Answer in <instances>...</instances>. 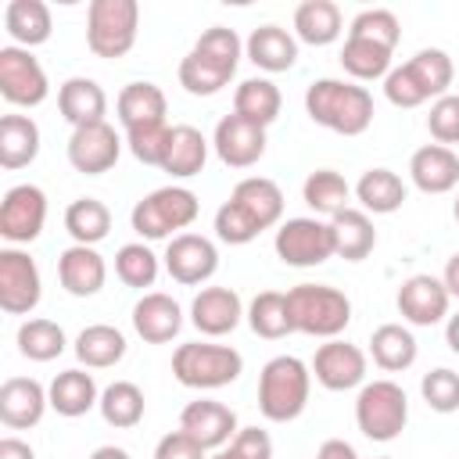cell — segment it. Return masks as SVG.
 Instances as JSON below:
<instances>
[{
	"mask_svg": "<svg viewBox=\"0 0 459 459\" xmlns=\"http://www.w3.org/2000/svg\"><path fill=\"white\" fill-rule=\"evenodd\" d=\"M283 215V190L265 176H247L215 212V237L222 244H251Z\"/></svg>",
	"mask_w": 459,
	"mask_h": 459,
	"instance_id": "obj_1",
	"label": "cell"
},
{
	"mask_svg": "<svg viewBox=\"0 0 459 459\" xmlns=\"http://www.w3.org/2000/svg\"><path fill=\"white\" fill-rule=\"evenodd\" d=\"M240 54H244V43L233 29H226V25L204 29L197 36V43L190 47V54L179 61V86L194 97L219 93L233 79Z\"/></svg>",
	"mask_w": 459,
	"mask_h": 459,
	"instance_id": "obj_2",
	"label": "cell"
},
{
	"mask_svg": "<svg viewBox=\"0 0 459 459\" xmlns=\"http://www.w3.org/2000/svg\"><path fill=\"white\" fill-rule=\"evenodd\" d=\"M305 111L316 126L341 133V136H362L373 122V93L359 82L344 79H316L305 90Z\"/></svg>",
	"mask_w": 459,
	"mask_h": 459,
	"instance_id": "obj_3",
	"label": "cell"
},
{
	"mask_svg": "<svg viewBox=\"0 0 459 459\" xmlns=\"http://www.w3.org/2000/svg\"><path fill=\"white\" fill-rule=\"evenodd\" d=\"M312 373L298 355H276L262 366L258 377V409L273 423H290L308 405Z\"/></svg>",
	"mask_w": 459,
	"mask_h": 459,
	"instance_id": "obj_4",
	"label": "cell"
},
{
	"mask_svg": "<svg viewBox=\"0 0 459 459\" xmlns=\"http://www.w3.org/2000/svg\"><path fill=\"white\" fill-rule=\"evenodd\" d=\"M287 308H290V326L308 337H326L333 341L344 333L351 323V301L344 290L330 283H298L287 290Z\"/></svg>",
	"mask_w": 459,
	"mask_h": 459,
	"instance_id": "obj_5",
	"label": "cell"
},
{
	"mask_svg": "<svg viewBox=\"0 0 459 459\" xmlns=\"http://www.w3.org/2000/svg\"><path fill=\"white\" fill-rule=\"evenodd\" d=\"M201 204H197V194L186 190V186H158L151 190L143 201L133 204V230L143 237V240H172L179 237V230H186L194 219H197Z\"/></svg>",
	"mask_w": 459,
	"mask_h": 459,
	"instance_id": "obj_6",
	"label": "cell"
},
{
	"mask_svg": "<svg viewBox=\"0 0 459 459\" xmlns=\"http://www.w3.org/2000/svg\"><path fill=\"white\" fill-rule=\"evenodd\" d=\"M244 369V355L230 344H179L172 351V373L183 387H197V391H215L226 387L240 377Z\"/></svg>",
	"mask_w": 459,
	"mask_h": 459,
	"instance_id": "obj_7",
	"label": "cell"
},
{
	"mask_svg": "<svg viewBox=\"0 0 459 459\" xmlns=\"http://www.w3.org/2000/svg\"><path fill=\"white\" fill-rule=\"evenodd\" d=\"M140 4L136 0H93L86 11V47L97 57H126L136 43Z\"/></svg>",
	"mask_w": 459,
	"mask_h": 459,
	"instance_id": "obj_8",
	"label": "cell"
},
{
	"mask_svg": "<svg viewBox=\"0 0 459 459\" xmlns=\"http://www.w3.org/2000/svg\"><path fill=\"white\" fill-rule=\"evenodd\" d=\"M355 423L369 441H394L409 423V398L394 380L362 384L355 398Z\"/></svg>",
	"mask_w": 459,
	"mask_h": 459,
	"instance_id": "obj_9",
	"label": "cell"
},
{
	"mask_svg": "<svg viewBox=\"0 0 459 459\" xmlns=\"http://www.w3.org/2000/svg\"><path fill=\"white\" fill-rule=\"evenodd\" d=\"M276 255L287 265L308 269V265H323L326 258H333V230L323 219H287L276 230Z\"/></svg>",
	"mask_w": 459,
	"mask_h": 459,
	"instance_id": "obj_10",
	"label": "cell"
},
{
	"mask_svg": "<svg viewBox=\"0 0 459 459\" xmlns=\"http://www.w3.org/2000/svg\"><path fill=\"white\" fill-rule=\"evenodd\" d=\"M0 93L14 108H36L47 100V72L25 47H0Z\"/></svg>",
	"mask_w": 459,
	"mask_h": 459,
	"instance_id": "obj_11",
	"label": "cell"
},
{
	"mask_svg": "<svg viewBox=\"0 0 459 459\" xmlns=\"http://www.w3.org/2000/svg\"><path fill=\"white\" fill-rule=\"evenodd\" d=\"M47 222V194L36 183H18L0 201V237L7 244H32Z\"/></svg>",
	"mask_w": 459,
	"mask_h": 459,
	"instance_id": "obj_12",
	"label": "cell"
},
{
	"mask_svg": "<svg viewBox=\"0 0 459 459\" xmlns=\"http://www.w3.org/2000/svg\"><path fill=\"white\" fill-rule=\"evenodd\" d=\"M39 294H43V280L32 255L18 247H4L0 251V308L11 316H25L39 305Z\"/></svg>",
	"mask_w": 459,
	"mask_h": 459,
	"instance_id": "obj_13",
	"label": "cell"
},
{
	"mask_svg": "<svg viewBox=\"0 0 459 459\" xmlns=\"http://www.w3.org/2000/svg\"><path fill=\"white\" fill-rule=\"evenodd\" d=\"M118 151H122V140H118L115 126H108V122L79 126L68 136V161L82 176H100V172L115 169Z\"/></svg>",
	"mask_w": 459,
	"mask_h": 459,
	"instance_id": "obj_14",
	"label": "cell"
},
{
	"mask_svg": "<svg viewBox=\"0 0 459 459\" xmlns=\"http://www.w3.org/2000/svg\"><path fill=\"white\" fill-rule=\"evenodd\" d=\"M165 269L176 283H186V287H197L204 280L215 276L219 269V251L208 237L201 233H179L169 240L165 247Z\"/></svg>",
	"mask_w": 459,
	"mask_h": 459,
	"instance_id": "obj_15",
	"label": "cell"
},
{
	"mask_svg": "<svg viewBox=\"0 0 459 459\" xmlns=\"http://www.w3.org/2000/svg\"><path fill=\"white\" fill-rule=\"evenodd\" d=\"M179 430L190 434L208 452V448H226V441H233L240 427H237V412L230 405L212 402V398H197V402L183 405Z\"/></svg>",
	"mask_w": 459,
	"mask_h": 459,
	"instance_id": "obj_16",
	"label": "cell"
},
{
	"mask_svg": "<svg viewBox=\"0 0 459 459\" xmlns=\"http://www.w3.org/2000/svg\"><path fill=\"white\" fill-rule=\"evenodd\" d=\"M312 373L326 391H351L366 380V351L348 341H326L316 348Z\"/></svg>",
	"mask_w": 459,
	"mask_h": 459,
	"instance_id": "obj_17",
	"label": "cell"
},
{
	"mask_svg": "<svg viewBox=\"0 0 459 459\" xmlns=\"http://www.w3.org/2000/svg\"><path fill=\"white\" fill-rule=\"evenodd\" d=\"M448 305H452L448 287L437 276H430V273H416V276H409L398 287V312L412 326H434V323H441L448 316Z\"/></svg>",
	"mask_w": 459,
	"mask_h": 459,
	"instance_id": "obj_18",
	"label": "cell"
},
{
	"mask_svg": "<svg viewBox=\"0 0 459 459\" xmlns=\"http://www.w3.org/2000/svg\"><path fill=\"white\" fill-rule=\"evenodd\" d=\"M212 147H215V154H219L222 165H230V169H251L265 154V129L255 126V122H247V118H240V115H226L215 126Z\"/></svg>",
	"mask_w": 459,
	"mask_h": 459,
	"instance_id": "obj_19",
	"label": "cell"
},
{
	"mask_svg": "<svg viewBox=\"0 0 459 459\" xmlns=\"http://www.w3.org/2000/svg\"><path fill=\"white\" fill-rule=\"evenodd\" d=\"M50 394L32 377H7L0 384V423L11 430H29L43 420Z\"/></svg>",
	"mask_w": 459,
	"mask_h": 459,
	"instance_id": "obj_20",
	"label": "cell"
},
{
	"mask_svg": "<svg viewBox=\"0 0 459 459\" xmlns=\"http://www.w3.org/2000/svg\"><path fill=\"white\" fill-rule=\"evenodd\" d=\"M244 316V305H240V294L230 290V287H204L194 305H190V323L204 333V337H222L230 330H237Z\"/></svg>",
	"mask_w": 459,
	"mask_h": 459,
	"instance_id": "obj_21",
	"label": "cell"
},
{
	"mask_svg": "<svg viewBox=\"0 0 459 459\" xmlns=\"http://www.w3.org/2000/svg\"><path fill=\"white\" fill-rule=\"evenodd\" d=\"M183 326V308L176 298L151 290L133 305V330L147 341V344H169Z\"/></svg>",
	"mask_w": 459,
	"mask_h": 459,
	"instance_id": "obj_22",
	"label": "cell"
},
{
	"mask_svg": "<svg viewBox=\"0 0 459 459\" xmlns=\"http://www.w3.org/2000/svg\"><path fill=\"white\" fill-rule=\"evenodd\" d=\"M57 280L72 298H93L108 280V265L93 247L72 244L57 258Z\"/></svg>",
	"mask_w": 459,
	"mask_h": 459,
	"instance_id": "obj_23",
	"label": "cell"
},
{
	"mask_svg": "<svg viewBox=\"0 0 459 459\" xmlns=\"http://www.w3.org/2000/svg\"><path fill=\"white\" fill-rule=\"evenodd\" d=\"M409 176L423 194H448L459 186V154L441 143H427L409 158Z\"/></svg>",
	"mask_w": 459,
	"mask_h": 459,
	"instance_id": "obj_24",
	"label": "cell"
},
{
	"mask_svg": "<svg viewBox=\"0 0 459 459\" xmlns=\"http://www.w3.org/2000/svg\"><path fill=\"white\" fill-rule=\"evenodd\" d=\"M57 111H61V118H65L72 129L90 126V122H104V115H108V93H104L93 79L72 75V79L61 82V90H57Z\"/></svg>",
	"mask_w": 459,
	"mask_h": 459,
	"instance_id": "obj_25",
	"label": "cell"
},
{
	"mask_svg": "<svg viewBox=\"0 0 459 459\" xmlns=\"http://www.w3.org/2000/svg\"><path fill=\"white\" fill-rule=\"evenodd\" d=\"M330 230H333V255L344 258V262H362L373 247H377V230H373V219L369 212L362 208H344L330 219Z\"/></svg>",
	"mask_w": 459,
	"mask_h": 459,
	"instance_id": "obj_26",
	"label": "cell"
},
{
	"mask_svg": "<svg viewBox=\"0 0 459 459\" xmlns=\"http://www.w3.org/2000/svg\"><path fill=\"white\" fill-rule=\"evenodd\" d=\"M244 50H247V61L262 72H287L298 61V39L280 25H258L247 36Z\"/></svg>",
	"mask_w": 459,
	"mask_h": 459,
	"instance_id": "obj_27",
	"label": "cell"
},
{
	"mask_svg": "<svg viewBox=\"0 0 459 459\" xmlns=\"http://www.w3.org/2000/svg\"><path fill=\"white\" fill-rule=\"evenodd\" d=\"M204 161H208L204 133L194 129V126H172L169 147H165V158H161V172H169L176 179H190L204 169Z\"/></svg>",
	"mask_w": 459,
	"mask_h": 459,
	"instance_id": "obj_28",
	"label": "cell"
},
{
	"mask_svg": "<svg viewBox=\"0 0 459 459\" xmlns=\"http://www.w3.org/2000/svg\"><path fill=\"white\" fill-rule=\"evenodd\" d=\"M39 154V126L29 115H4L0 118V165L7 172L32 165Z\"/></svg>",
	"mask_w": 459,
	"mask_h": 459,
	"instance_id": "obj_29",
	"label": "cell"
},
{
	"mask_svg": "<svg viewBox=\"0 0 459 459\" xmlns=\"http://www.w3.org/2000/svg\"><path fill=\"white\" fill-rule=\"evenodd\" d=\"M47 394H50V409H54L57 416H68V420L90 412V409L100 402L97 384H93V377H90L86 369H65V373H57V377L50 380Z\"/></svg>",
	"mask_w": 459,
	"mask_h": 459,
	"instance_id": "obj_30",
	"label": "cell"
},
{
	"mask_svg": "<svg viewBox=\"0 0 459 459\" xmlns=\"http://www.w3.org/2000/svg\"><path fill=\"white\" fill-rule=\"evenodd\" d=\"M4 25H7V36L18 43V47H39L50 39V7L43 0H11L4 7Z\"/></svg>",
	"mask_w": 459,
	"mask_h": 459,
	"instance_id": "obj_31",
	"label": "cell"
},
{
	"mask_svg": "<svg viewBox=\"0 0 459 459\" xmlns=\"http://www.w3.org/2000/svg\"><path fill=\"white\" fill-rule=\"evenodd\" d=\"M341 29H344V18H341V7L333 0H305L294 11V32L308 47L333 43L341 36Z\"/></svg>",
	"mask_w": 459,
	"mask_h": 459,
	"instance_id": "obj_32",
	"label": "cell"
},
{
	"mask_svg": "<svg viewBox=\"0 0 459 459\" xmlns=\"http://www.w3.org/2000/svg\"><path fill=\"white\" fill-rule=\"evenodd\" d=\"M115 111H118V122L126 129H133V126H147V122H165L169 100H165L161 86H154V82H129V86H122Z\"/></svg>",
	"mask_w": 459,
	"mask_h": 459,
	"instance_id": "obj_33",
	"label": "cell"
},
{
	"mask_svg": "<svg viewBox=\"0 0 459 459\" xmlns=\"http://www.w3.org/2000/svg\"><path fill=\"white\" fill-rule=\"evenodd\" d=\"M369 355L384 373H402L416 362V337L402 323H384L369 337Z\"/></svg>",
	"mask_w": 459,
	"mask_h": 459,
	"instance_id": "obj_34",
	"label": "cell"
},
{
	"mask_svg": "<svg viewBox=\"0 0 459 459\" xmlns=\"http://www.w3.org/2000/svg\"><path fill=\"white\" fill-rule=\"evenodd\" d=\"M280 108H283L280 86L269 82V79H244L233 93V115H240V118H247L262 129L280 118Z\"/></svg>",
	"mask_w": 459,
	"mask_h": 459,
	"instance_id": "obj_35",
	"label": "cell"
},
{
	"mask_svg": "<svg viewBox=\"0 0 459 459\" xmlns=\"http://www.w3.org/2000/svg\"><path fill=\"white\" fill-rule=\"evenodd\" d=\"M355 197L362 204V212H373V215H391L402 208L405 201V183L398 172L391 169H366L362 179L355 183Z\"/></svg>",
	"mask_w": 459,
	"mask_h": 459,
	"instance_id": "obj_36",
	"label": "cell"
},
{
	"mask_svg": "<svg viewBox=\"0 0 459 459\" xmlns=\"http://www.w3.org/2000/svg\"><path fill=\"white\" fill-rule=\"evenodd\" d=\"M75 355L86 369H108L115 362H122L126 355V337L118 326L108 323H93L75 337Z\"/></svg>",
	"mask_w": 459,
	"mask_h": 459,
	"instance_id": "obj_37",
	"label": "cell"
},
{
	"mask_svg": "<svg viewBox=\"0 0 459 459\" xmlns=\"http://www.w3.org/2000/svg\"><path fill=\"white\" fill-rule=\"evenodd\" d=\"M65 230L72 233L75 244H100L108 233H111V212L104 201L97 197H75L68 208H65Z\"/></svg>",
	"mask_w": 459,
	"mask_h": 459,
	"instance_id": "obj_38",
	"label": "cell"
},
{
	"mask_svg": "<svg viewBox=\"0 0 459 459\" xmlns=\"http://www.w3.org/2000/svg\"><path fill=\"white\" fill-rule=\"evenodd\" d=\"M391 47L384 43H373V39H362V36H348L344 47H341V65L351 79L366 82V79H380L391 72Z\"/></svg>",
	"mask_w": 459,
	"mask_h": 459,
	"instance_id": "obj_39",
	"label": "cell"
},
{
	"mask_svg": "<svg viewBox=\"0 0 459 459\" xmlns=\"http://www.w3.org/2000/svg\"><path fill=\"white\" fill-rule=\"evenodd\" d=\"M100 416L115 430H129L143 420V391L133 380H115L100 391Z\"/></svg>",
	"mask_w": 459,
	"mask_h": 459,
	"instance_id": "obj_40",
	"label": "cell"
},
{
	"mask_svg": "<svg viewBox=\"0 0 459 459\" xmlns=\"http://www.w3.org/2000/svg\"><path fill=\"white\" fill-rule=\"evenodd\" d=\"M301 197H305V204H308L316 215H330V219H333L337 212L348 208L351 186H348V179H344L341 172H333V169H316V172L305 179Z\"/></svg>",
	"mask_w": 459,
	"mask_h": 459,
	"instance_id": "obj_41",
	"label": "cell"
},
{
	"mask_svg": "<svg viewBox=\"0 0 459 459\" xmlns=\"http://www.w3.org/2000/svg\"><path fill=\"white\" fill-rule=\"evenodd\" d=\"M247 323L258 337L265 341H280L287 337L294 326H290V308H287V294L280 290H262L255 294V301L247 305Z\"/></svg>",
	"mask_w": 459,
	"mask_h": 459,
	"instance_id": "obj_42",
	"label": "cell"
},
{
	"mask_svg": "<svg viewBox=\"0 0 459 459\" xmlns=\"http://www.w3.org/2000/svg\"><path fill=\"white\" fill-rule=\"evenodd\" d=\"M65 330L54 319H25L18 326V351L32 362H50L65 351Z\"/></svg>",
	"mask_w": 459,
	"mask_h": 459,
	"instance_id": "obj_43",
	"label": "cell"
},
{
	"mask_svg": "<svg viewBox=\"0 0 459 459\" xmlns=\"http://www.w3.org/2000/svg\"><path fill=\"white\" fill-rule=\"evenodd\" d=\"M409 65V72L420 79V86L427 90V97H445L448 93V86H452V79H455V65H452V57L445 54V50H437V47H423L416 57H409L405 61Z\"/></svg>",
	"mask_w": 459,
	"mask_h": 459,
	"instance_id": "obj_44",
	"label": "cell"
},
{
	"mask_svg": "<svg viewBox=\"0 0 459 459\" xmlns=\"http://www.w3.org/2000/svg\"><path fill=\"white\" fill-rule=\"evenodd\" d=\"M115 273H118V280L126 287H154V280H158V255L143 240L122 244L118 255H115Z\"/></svg>",
	"mask_w": 459,
	"mask_h": 459,
	"instance_id": "obj_45",
	"label": "cell"
},
{
	"mask_svg": "<svg viewBox=\"0 0 459 459\" xmlns=\"http://www.w3.org/2000/svg\"><path fill=\"white\" fill-rule=\"evenodd\" d=\"M348 36H362V39H373V43H384V47L394 50L398 39H402V25H398L394 11H387V7H369V11H359V14L351 18Z\"/></svg>",
	"mask_w": 459,
	"mask_h": 459,
	"instance_id": "obj_46",
	"label": "cell"
},
{
	"mask_svg": "<svg viewBox=\"0 0 459 459\" xmlns=\"http://www.w3.org/2000/svg\"><path fill=\"white\" fill-rule=\"evenodd\" d=\"M169 133H172L169 122H147V126L126 129V143H129L136 161L161 169V158H165V147H169Z\"/></svg>",
	"mask_w": 459,
	"mask_h": 459,
	"instance_id": "obj_47",
	"label": "cell"
},
{
	"mask_svg": "<svg viewBox=\"0 0 459 459\" xmlns=\"http://www.w3.org/2000/svg\"><path fill=\"white\" fill-rule=\"evenodd\" d=\"M420 391H423V402H427L434 412H455V409H459V373H452V369H445V366L423 373Z\"/></svg>",
	"mask_w": 459,
	"mask_h": 459,
	"instance_id": "obj_48",
	"label": "cell"
},
{
	"mask_svg": "<svg viewBox=\"0 0 459 459\" xmlns=\"http://www.w3.org/2000/svg\"><path fill=\"white\" fill-rule=\"evenodd\" d=\"M427 129H430L434 143H441V147L459 143V93H445L430 104Z\"/></svg>",
	"mask_w": 459,
	"mask_h": 459,
	"instance_id": "obj_49",
	"label": "cell"
},
{
	"mask_svg": "<svg viewBox=\"0 0 459 459\" xmlns=\"http://www.w3.org/2000/svg\"><path fill=\"white\" fill-rule=\"evenodd\" d=\"M384 93H387V100L394 108H420V104L430 100L427 90L420 86V79L409 72V65H398V68H391L384 75Z\"/></svg>",
	"mask_w": 459,
	"mask_h": 459,
	"instance_id": "obj_50",
	"label": "cell"
},
{
	"mask_svg": "<svg viewBox=\"0 0 459 459\" xmlns=\"http://www.w3.org/2000/svg\"><path fill=\"white\" fill-rule=\"evenodd\" d=\"M230 452L237 459H273V437L258 427H240L237 437L230 441Z\"/></svg>",
	"mask_w": 459,
	"mask_h": 459,
	"instance_id": "obj_51",
	"label": "cell"
},
{
	"mask_svg": "<svg viewBox=\"0 0 459 459\" xmlns=\"http://www.w3.org/2000/svg\"><path fill=\"white\" fill-rule=\"evenodd\" d=\"M154 459H208V455H204V448H201L190 434L172 430V434H165V437L158 441Z\"/></svg>",
	"mask_w": 459,
	"mask_h": 459,
	"instance_id": "obj_52",
	"label": "cell"
},
{
	"mask_svg": "<svg viewBox=\"0 0 459 459\" xmlns=\"http://www.w3.org/2000/svg\"><path fill=\"white\" fill-rule=\"evenodd\" d=\"M316 459H359V455H355V448H351L344 437H326V441L319 445Z\"/></svg>",
	"mask_w": 459,
	"mask_h": 459,
	"instance_id": "obj_53",
	"label": "cell"
},
{
	"mask_svg": "<svg viewBox=\"0 0 459 459\" xmlns=\"http://www.w3.org/2000/svg\"><path fill=\"white\" fill-rule=\"evenodd\" d=\"M0 459H36V452L22 437H0Z\"/></svg>",
	"mask_w": 459,
	"mask_h": 459,
	"instance_id": "obj_54",
	"label": "cell"
},
{
	"mask_svg": "<svg viewBox=\"0 0 459 459\" xmlns=\"http://www.w3.org/2000/svg\"><path fill=\"white\" fill-rule=\"evenodd\" d=\"M441 283L448 287V294L452 298H459V251L448 258V265H445V276H441Z\"/></svg>",
	"mask_w": 459,
	"mask_h": 459,
	"instance_id": "obj_55",
	"label": "cell"
},
{
	"mask_svg": "<svg viewBox=\"0 0 459 459\" xmlns=\"http://www.w3.org/2000/svg\"><path fill=\"white\" fill-rule=\"evenodd\" d=\"M90 459H129V452L118 448V445H100V448H93Z\"/></svg>",
	"mask_w": 459,
	"mask_h": 459,
	"instance_id": "obj_56",
	"label": "cell"
},
{
	"mask_svg": "<svg viewBox=\"0 0 459 459\" xmlns=\"http://www.w3.org/2000/svg\"><path fill=\"white\" fill-rule=\"evenodd\" d=\"M445 341H448V348L459 355V312H455V316H448V326H445Z\"/></svg>",
	"mask_w": 459,
	"mask_h": 459,
	"instance_id": "obj_57",
	"label": "cell"
},
{
	"mask_svg": "<svg viewBox=\"0 0 459 459\" xmlns=\"http://www.w3.org/2000/svg\"><path fill=\"white\" fill-rule=\"evenodd\" d=\"M208 459H237V455H233L230 448H219V452H215V455H208Z\"/></svg>",
	"mask_w": 459,
	"mask_h": 459,
	"instance_id": "obj_58",
	"label": "cell"
},
{
	"mask_svg": "<svg viewBox=\"0 0 459 459\" xmlns=\"http://www.w3.org/2000/svg\"><path fill=\"white\" fill-rule=\"evenodd\" d=\"M452 212H455V222H459V197H455V208Z\"/></svg>",
	"mask_w": 459,
	"mask_h": 459,
	"instance_id": "obj_59",
	"label": "cell"
}]
</instances>
